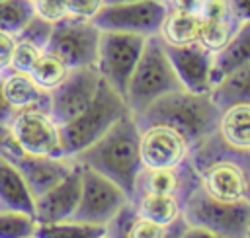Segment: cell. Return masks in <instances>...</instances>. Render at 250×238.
<instances>
[{
    "label": "cell",
    "mask_w": 250,
    "mask_h": 238,
    "mask_svg": "<svg viewBox=\"0 0 250 238\" xmlns=\"http://www.w3.org/2000/svg\"><path fill=\"white\" fill-rule=\"evenodd\" d=\"M189 162L203 191L221 201L250 203L248 150L229 146L215 131L193 142Z\"/></svg>",
    "instance_id": "1"
},
{
    "label": "cell",
    "mask_w": 250,
    "mask_h": 238,
    "mask_svg": "<svg viewBox=\"0 0 250 238\" xmlns=\"http://www.w3.org/2000/svg\"><path fill=\"white\" fill-rule=\"evenodd\" d=\"M72 158L78 164L88 166L115 181L131 197L135 179L143 170L139 152V125L135 117L131 113L123 115L98 140Z\"/></svg>",
    "instance_id": "2"
},
{
    "label": "cell",
    "mask_w": 250,
    "mask_h": 238,
    "mask_svg": "<svg viewBox=\"0 0 250 238\" xmlns=\"http://www.w3.org/2000/svg\"><path fill=\"white\" fill-rule=\"evenodd\" d=\"M219 115L221 109L211 99V94H193L182 88L162 96L133 117L137 121H166L184 131L195 142L217 131Z\"/></svg>",
    "instance_id": "3"
},
{
    "label": "cell",
    "mask_w": 250,
    "mask_h": 238,
    "mask_svg": "<svg viewBox=\"0 0 250 238\" xmlns=\"http://www.w3.org/2000/svg\"><path fill=\"white\" fill-rule=\"evenodd\" d=\"M182 88L184 86L176 76L172 62L166 55L164 41L158 35L146 37L145 49L125 92V101L131 115H139L162 96Z\"/></svg>",
    "instance_id": "4"
},
{
    "label": "cell",
    "mask_w": 250,
    "mask_h": 238,
    "mask_svg": "<svg viewBox=\"0 0 250 238\" xmlns=\"http://www.w3.org/2000/svg\"><path fill=\"white\" fill-rule=\"evenodd\" d=\"M131 113L125 98L113 90L104 78L96 92L92 103L70 123L61 127L62 150L64 156L72 158L94 140H98L113 123H117L123 115Z\"/></svg>",
    "instance_id": "5"
},
{
    "label": "cell",
    "mask_w": 250,
    "mask_h": 238,
    "mask_svg": "<svg viewBox=\"0 0 250 238\" xmlns=\"http://www.w3.org/2000/svg\"><path fill=\"white\" fill-rule=\"evenodd\" d=\"M182 217L188 224L221 238H246L250 232V203L221 201L201 187H195L184 199Z\"/></svg>",
    "instance_id": "6"
},
{
    "label": "cell",
    "mask_w": 250,
    "mask_h": 238,
    "mask_svg": "<svg viewBox=\"0 0 250 238\" xmlns=\"http://www.w3.org/2000/svg\"><path fill=\"white\" fill-rule=\"evenodd\" d=\"M146 37L123 31H102L96 68L100 76L117 90L123 98L133 76V70L141 59Z\"/></svg>",
    "instance_id": "7"
},
{
    "label": "cell",
    "mask_w": 250,
    "mask_h": 238,
    "mask_svg": "<svg viewBox=\"0 0 250 238\" xmlns=\"http://www.w3.org/2000/svg\"><path fill=\"white\" fill-rule=\"evenodd\" d=\"M127 205L129 195L115 181L88 166H82V193L72 220L107 226Z\"/></svg>",
    "instance_id": "8"
},
{
    "label": "cell",
    "mask_w": 250,
    "mask_h": 238,
    "mask_svg": "<svg viewBox=\"0 0 250 238\" xmlns=\"http://www.w3.org/2000/svg\"><path fill=\"white\" fill-rule=\"evenodd\" d=\"M0 158L8 160L20 170V174L23 176L35 197L47 191L57 181H61L74 168V158L68 156L49 158V156H35L23 152L12 135L10 125H2V123H0Z\"/></svg>",
    "instance_id": "9"
},
{
    "label": "cell",
    "mask_w": 250,
    "mask_h": 238,
    "mask_svg": "<svg viewBox=\"0 0 250 238\" xmlns=\"http://www.w3.org/2000/svg\"><path fill=\"white\" fill-rule=\"evenodd\" d=\"M137 125L143 168H172L188 160L193 140L184 131L166 121H137Z\"/></svg>",
    "instance_id": "10"
},
{
    "label": "cell",
    "mask_w": 250,
    "mask_h": 238,
    "mask_svg": "<svg viewBox=\"0 0 250 238\" xmlns=\"http://www.w3.org/2000/svg\"><path fill=\"white\" fill-rule=\"evenodd\" d=\"M164 16H166L164 0L107 2L94 18V23L102 31H123V33L152 37L158 35Z\"/></svg>",
    "instance_id": "11"
},
{
    "label": "cell",
    "mask_w": 250,
    "mask_h": 238,
    "mask_svg": "<svg viewBox=\"0 0 250 238\" xmlns=\"http://www.w3.org/2000/svg\"><path fill=\"white\" fill-rule=\"evenodd\" d=\"M10 131L18 146L27 154L49 158L64 156L61 125L55 121L49 109L27 107L16 111L10 121Z\"/></svg>",
    "instance_id": "12"
},
{
    "label": "cell",
    "mask_w": 250,
    "mask_h": 238,
    "mask_svg": "<svg viewBox=\"0 0 250 238\" xmlns=\"http://www.w3.org/2000/svg\"><path fill=\"white\" fill-rule=\"evenodd\" d=\"M102 29L94 21L64 18L53 25L45 49L57 53L72 70L96 66Z\"/></svg>",
    "instance_id": "13"
},
{
    "label": "cell",
    "mask_w": 250,
    "mask_h": 238,
    "mask_svg": "<svg viewBox=\"0 0 250 238\" xmlns=\"http://www.w3.org/2000/svg\"><path fill=\"white\" fill-rule=\"evenodd\" d=\"M102 84V76L96 66L74 68L62 84L49 92V111L55 121L62 127L74 121L96 98V92Z\"/></svg>",
    "instance_id": "14"
},
{
    "label": "cell",
    "mask_w": 250,
    "mask_h": 238,
    "mask_svg": "<svg viewBox=\"0 0 250 238\" xmlns=\"http://www.w3.org/2000/svg\"><path fill=\"white\" fill-rule=\"evenodd\" d=\"M164 49L184 90L193 94H211L213 62H215V55L211 51H207L201 43H191V45L164 43Z\"/></svg>",
    "instance_id": "15"
},
{
    "label": "cell",
    "mask_w": 250,
    "mask_h": 238,
    "mask_svg": "<svg viewBox=\"0 0 250 238\" xmlns=\"http://www.w3.org/2000/svg\"><path fill=\"white\" fill-rule=\"evenodd\" d=\"M82 193V166L74 160V168L47 191L35 197V220L59 222L72 218Z\"/></svg>",
    "instance_id": "16"
},
{
    "label": "cell",
    "mask_w": 250,
    "mask_h": 238,
    "mask_svg": "<svg viewBox=\"0 0 250 238\" xmlns=\"http://www.w3.org/2000/svg\"><path fill=\"white\" fill-rule=\"evenodd\" d=\"M195 187H199V179L188 156V160L172 168H143L135 179V187L131 195L160 193V195H174L184 201Z\"/></svg>",
    "instance_id": "17"
},
{
    "label": "cell",
    "mask_w": 250,
    "mask_h": 238,
    "mask_svg": "<svg viewBox=\"0 0 250 238\" xmlns=\"http://www.w3.org/2000/svg\"><path fill=\"white\" fill-rule=\"evenodd\" d=\"M199 18H201L199 43L213 55H217L232 39V35L238 31L242 23L229 0H205Z\"/></svg>",
    "instance_id": "18"
},
{
    "label": "cell",
    "mask_w": 250,
    "mask_h": 238,
    "mask_svg": "<svg viewBox=\"0 0 250 238\" xmlns=\"http://www.w3.org/2000/svg\"><path fill=\"white\" fill-rule=\"evenodd\" d=\"M186 220H178L170 226L156 224L133 211L131 205H127L109 224L107 230L111 238H180L182 230L186 228Z\"/></svg>",
    "instance_id": "19"
},
{
    "label": "cell",
    "mask_w": 250,
    "mask_h": 238,
    "mask_svg": "<svg viewBox=\"0 0 250 238\" xmlns=\"http://www.w3.org/2000/svg\"><path fill=\"white\" fill-rule=\"evenodd\" d=\"M2 78V92L8 103L20 111L27 107H43L49 109V92L39 88L33 78L27 72H18V70H6L0 74Z\"/></svg>",
    "instance_id": "20"
},
{
    "label": "cell",
    "mask_w": 250,
    "mask_h": 238,
    "mask_svg": "<svg viewBox=\"0 0 250 238\" xmlns=\"http://www.w3.org/2000/svg\"><path fill=\"white\" fill-rule=\"evenodd\" d=\"M0 209L23 211L35 217V195L20 170L0 158Z\"/></svg>",
    "instance_id": "21"
},
{
    "label": "cell",
    "mask_w": 250,
    "mask_h": 238,
    "mask_svg": "<svg viewBox=\"0 0 250 238\" xmlns=\"http://www.w3.org/2000/svg\"><path fill=\"white\" fill-rule=\"evenodd\" d=\"M129 205L133 211L156 224L170 226L182 220L184 201L174 195H160V193H135L129 197Z\"/></svg>",
    "instance_id": "22"
},
{
    "label": "cell",
    "mask_w": 250,
    "mask_h": 238,
    "mask_svg": "<svg viewBox=\"0 0 250 238\" xmlns=\"http://www.w3.org/2000/svg\"><path fill=\"white\" fill-rule=\"evenodd\" d=\"M217 135L229 146L250 152V101L223 107L217 123Z\"/></svg>",
    "instance_id": "23"
},
{
    "label": "cell",
    "mask_w": 250,
    "mask_h": 238,
    "mask_svg": "<svg viewBox=\"0 0 250 238\" xmlns=\"http://www.w3.org/2000/svg\"><path fill=\"white\" fill-rule=\"evenodd\" d=\"M211 99L219 109L230 103L250 101V60L223 74L211 88Z\"/></svg>",
    "instance_id": "24"
},
{
    "label": "cell",
    "mask_w": 250,
    "mask_h": 238,
    "mask_svg": "<svg viewBox=\"0 0 250 238\" xmlns=\"http://www.w3.org/2000/svg\"><path fill=\"white\" fill-rule=\"evenodd\" d=\"M201 33V18L199 14H188L178 10H168L162 20L158 37L166 45H191L199 43Z\"/></svg>",
    "instance_id": "25"
},
{
    "label": "cell",
    "mask_w": 250,
    "mask_h": 238,
    "mask_svg": "<svg viewBox=\"0 0 250 238\" xmlns=\"http://www.w3.org/2000/svg\"><path fill=\"white\" fill-rule=\"evenodd\" d=\"M250 60V21H242L232 39L215 55L213 62V84L238 64Z\"/></svg>",
    "instance_id": "26"
},
{
    "label": "cell",
    "mask_w": 250,
    "mask_h": 238,
    "mask_svg": "<svg viewBox=\"0 0 250 238\" xmlns=\"http://www.w3.org/2000/svg\"><path fill=\"white\" fill-rule=\"evenodd\" d=\"M70 72H72V68L57 53L43 49L27 74L33 78V82L39 88H43L45 92H53L59 84H62L66 80V76Z\"/></svg>",
    "instance_id": "27"
},
{
    "label": "cell",
    "mask_w": 250,
    "mask_h": 238,
    "mask_svg": "<svg viewBox=\"0 0 250 238\" xmlns=\"http://www.w3.org/2000/svg\"><path fill=\"white\" fill-rule=\"evenodd\" d=\"M107 226L78 222V220H59V222H37L33 238H104Z\"/></svg>",
    "instance_id": "28"
},
{
    "label": "cell",
    "mask_w": 250,
    "mask_h": 238,
    "mask_svg": "<svg viewBox=\"0 0 250 238\" xmlns=\"http://www.w3.org/2000/svg\"><path fill=\"white\" fill-rule=\"evenodd\" d=\"M33 16L31 0H0V31L18 35Z\"/></svg>",
    "instance_id": "29"
},
{
    "label": "cell",
    "mask_w": 250,
    "mask_h": 238,
    "mask_svg": "<svg viewBox=\"0 0 250 238\" xmlns=\"http://www.w3.org/2000/svg\"><path fill=\"white\" fill-rule=\"evenodd\" d=\"M37 220L33 215L14 209H0V238H33Z\"/></svg>",
    "instance_id": "30"
},
{
    "label": "cell",
    "mask_w": 250,
    "mask_h": 238,
    "mask_svg": "<svg viewBox=\"0 0 250 238\" xmlns=\"http://www.w3.org/2000/svg\"><path fill=\"white\" fill-rule=\"evenodd\" d=\"M41 47L33 45L31 41L20 39L16 37V45H14V53H12V60H10V68L8 70H18V72H29L31 66L35 64L37 57L41 55Z\"/></svg>",
    "instance_id": "31"
},
{
    "label": "cell",
    "mask_w": 250,
    "mask_h": 238,
    "mask_svg": "<svg viewBox=\"0 0 250 238\" xmlns=\"http://www.w3.org/2000/svg\"><path fill=\"white\" fill-rule=\"evenodd\" d=\"M53 25H55V23H51V21H47V20L39 18V16H33V18L25 23V27H23L16 37L25 39V41H31L33 45H37V47L45 49V47H47V43H49V39H51Z\"/></svg>",
    "instance_id": "32"
},
{
    "label": "cell",
    "mask_w": 250,
    "mask_h": 238,
    "mask_svg": "<svg viewBox=\"0 0 250 238\" xmlns=\"http://www.w3.org/2000/svg\"><path fill=\"white\" fill-rule=\"evenodd\" d=\"M35 16L57 23L64 18H68V2L66 0H31Z\"/></svg>",
    "instance_id": "33"
},
{
    "label": "cell",
    "mask_w": 250,
    "mask_h": 238,
    "mask_svg": "<svg viewBox=\"0 0 250 238\" xmlns=\"http://www.w3.org/2000/svg\"><path fill=\"white\" fill-rule=\"evenodd\" d=\"M68 2V18L94 21L100 10L107 4L105 0H66Z\"/></svg>",
    "instance_id": "34"
},
{
    "label": "cell",
    "mask_w": 250,
    "mask_h": 238,
    "mask_svg": "<svg viewBox=\"0 0 250 238\" xmlns=\"http://www.w3.org/2000/svg\"><path fill=\"white\" fill-rule=\"evenodd\" d=\"M14 45H16V35H10L6 31H0V74L10 68Z\"/></svg>",
    "instance_id": "35"
},
{
    "label": "cell",
    "mask_w": 250,
    "mask_h": 238,
    "mask_svg": "<svg viewBox=\"0 0 250 238\" xmlns=\"http://www.w3.org/2000/svg\"><path fill=\"white\" fill-rule=\"evenodd\" d=\"M205 0H164L168 10H178V12H188V14H199L203 8Z\"/></svg>",
    "instance_id": "36"
},
{
    "label": "cell",
    "mask_w": 250,
    "mask_h": 238,
    "mask_svg": "<svg viewBox=\"0 0 250 238\" xmlns=\"http://www.w3.org/2000/svg\"><path fill=\"white\" fill-rule=\"evenodd\" d=\"M16 109L8 103V99L4 98V92H2V78H0V123L2 125H10L12 117H14Z\"/></svg>",
    "instance_id": "37"
},
{
    "label": "cell",
    "mask_w": 250,
    "mask_h": 238,
    "mask_svg": "<svg viewBox=\"0 0 250 238\" xmlns=\"http://www.w3.org/2000/svg\"><path fill=\"white\" fill-rule=\"evenodd\" d=\"M180 238H221L205 228H199V226H191V224H186V228L182 230Z\"/></svg>",
    "instance_id": "38"
},
{
    "label": "cell",
    "mask_w": 250,
    "mask_h": 238,
    "mask_svg": "<svg viewBox=\"0 0 250 238\" xmlns=\"http://www.w3.org/2000/svg\"><path fill=\"white\" fill-rule=\"evenodd\" d=\"M240 21H250V0H229Z\"/></svg>",
    "instance_id": "39"
},
{
    "label": "cell",
    "mask_w": 250,
    "mask_h": 238,
    "mask_svg": "<svg viewBox=\"0 0 250 238\" xmlns=\"http://www.w3.org/2000/svg\"><path fill=\"white\" fill-rule=\"evenodd\" d=\"M105 2H127V0H105Z\"/></svg>",
    "instance_id": "40"
},
{
    "label": "cell",
    "mask_w": 250,
    "mask_h": 238,
    "mask_svg": "<svg viewBox=\"0 0 250 238\" xmlns=\"http://www.w3.org/2000/svg\"><path fill=\"white\" fill-rule=\"evenodd\" d=\"M104 238H111V234H109V230H107V234H105V236H104Z\"/></svg>",
    "instance_id": "41"
},
{
    "label": "cell",
    "mask_w": 250,
    "mask_h": 238,
    "mask_svg": "<svg viewBox=\"0 0 250 238\" xmlns=\"http://www.w3.org/2000/svg\"><path fill=\"white\" fill-rule=\"evenodd\" d=\"M246 238H250V232H248V234H246Z\"/></svg>",
    "instance_id": "42"
}]
</instances>
